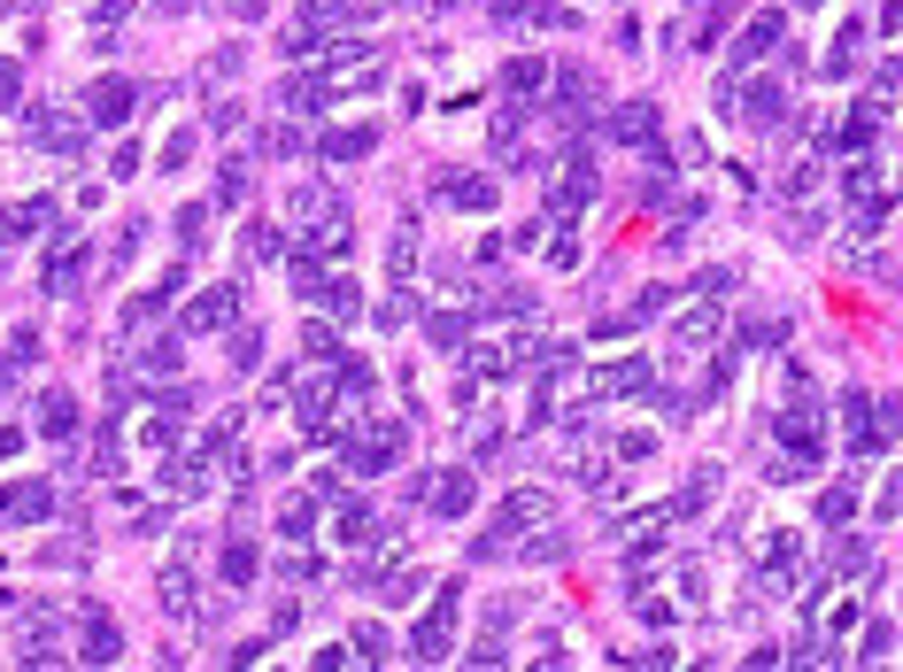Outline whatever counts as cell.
<instances>
[{
  "label": "cell",
  "instance_id": "43",
  "mask_svg": "<svg viewBox=\"0 0 903 672\" xmlns=\"http://www.w3.org/2000/svg\"><path fill=\"white\" fill-rule=\"evenodd\" d=\"M240 193H248V163L232 156V163H224V178H217V201H240Z\"/></svg>",
  "mask_w": 903,
  "mask_h": 672
},
{
  "label": "cell",
  "instance_id": "17",
  "mask_svg": "<svg viewBox=\"0 0 903 672\" xmlns=\"http://www.w3.org/2000/svg\"><path fill=\"white\" fill-rule=\"evenodd\" d=\"M479 503V480H471V472H463V464H455V472H441V480H433V510H441V518H463V510Z\"/></svg>",
  "mask_w": 903,
  "mask_h": 672
},
{
  "label": "cell",
  "instance_id": "36",
  "mask_svg": "<svg viewBox=\"0 0 903 672\" xmlns=\"http://www.w3.org/2000/svg\"><path fill=\"white\" fill-rule=\"evenodd\" d=\"M301 355H309V363H340V340L324 333V325H309V333H301Z\"/></svg>",
  "mask_w": 903,
  "mask_h": 672
},
{
  "label": "cell",
  "instance_id": "45",
  "mask_svg": "<svg viewBox=\"0 0 903 672\" xmlns=\"http://www.w3.org/2000/svg\"><path fill=\"white\" fill-rule=\"evenodd\" d=\"M889 650H896V634L889 626H865V665H889Z\"/></svg>",
  "mask_w": 903,
  "mask_h": 672
},
{
  "label": "cell",
  "instance_id": "7",
  "mask_svg": "<svg viewBox=\"0 0 903 672\" xmlns=\"http://www.w3.org/2000/svg\"><path fill=\"white\" fill-rule=\"evenodd\" d=\"M132 101H140L132 78H93V86H86V124H93V132H117V124L132 117Z\"/></svg>",
  "mask_w": 903,
  "mask_h": 672
},
{
  "label": "cell",
  "instance_id": "46",
  "mask_svg": "<svg viewBox=\"0 0 903 672\" xmlns=\"http://www.w3.org/2000/svg\"><path fill=\"white\" fill-rule=\"evenodd\" d=\"M787 340V318H756L750 325V348H780Z\"/></svg>",
  "mask_w": 903,
  "mask_h": 672
},
{
  "label": "cell",
  "instance_id": "3",
  "mask_svg": "<svg viewBox=\"0 0 903 672\" xmlns=\"http://www.w3.org/2000/svg\"><path fill=\"white\" fill-rule=\"evenodd\" d=\"M455 611H463V588H441V603L410 626V658L418 665H449V642H455Z\"/></svg>",
  "mask_w": 903,
  "mask_h": 672
},
{
  "label": "cell",
  "instance_id": "18",
  "mask_svg": "<svg viewBox=\"0 0 903 672\" xmlns=\"http://www.w3.org/2000/svg\"><path fill=\"white\" fill-rule=\"evenodd\" d=\"M711 340H719V310L703 302V310H688V318H680V333H672V348H680V355H703Z\"/></svg>",
  "mask_w": 903,
  "mask_h": 672
},
{
  "label": "cell",
  "instance_id": "6",
  "mask_svg": "<svg viewBox=\"0 0 903 672\" xmlns=\"http://www.w3.org/2000/svg\"><path fill=\"white\" fill-rule=\"evenodd\" d=\"M549 495H510V503L494 510V533H486V541H479V556H502V549H510V541H518V533H525V525H549Z\"/></svg>",
  "mask_w": 903,
  "mask_h": 672
},
{
  "label": "cell",
  "instance_id": "25",
  "mask_svg": "<svg viewBox=\"0 0 903 672\" xmlns=\"http://www.w3.org/2000/svg\"><path fill=\"white\" fill-rule=\"evenodd\" d=\"M309 525H317V503L309 495H287L279 503V541H309Z\"/></svg>",
  "mask_w": 903,
  "mask_h": 672
},
{
  "label": "cell",
  "instance_id": "27",
  "mask_svg": "<svg viewBox=\"0 0 903 672\" xmlns=\"http://www.w3.org/2000/svg\"><path fill=\"white\" fill-rule=\"evenodd\" d=\"M425 333H433V348H441V355H463L471 325H463V318H449V310H433V318H425Z\"/></svg>",
  "mask_w": 903,
  "mask_h": 672
},
{
  "label": "cell",
  "instance_id": "49",
  "mask_svg": "<svg viewBox=\"0 0 903 672\" xmlns=\"http://www.w3.org/2000/svg\"><path fill=\"white\" fill-rule=\"evenodd\" d=\"M124 8H132V0H93V23H101V31H109V23H117V16H124Z\"/></svg>",
  "mask_w": 903,
  "mask_h": 672
},
{
  "label": "cell",
  "instance_id": "41",
  "mask_svg": "<svg viewBox=\"0 0 903 672\" xmlns=\"http://www.w3.org/2000/svg\"><path fill=\"white\" fill-rule=\"evenodd\" d=\"M410 318H418V302H410V294H387V302H379V325H387V333H394V325H410Z\"/></svg>",
  "mask_w": 903,
  "mask_h": 672
},
{
  "label": "cell",
  "instance_id": "35",
  "mask_svg": "<svg viewBox=\"0 0 903 672\" xmlns=\"http://www.w3.org/2000/svg\"><path fill=\"white\" fill-rule=\"evenodd\" d=\"M873 518H881V525H889V518H903V472H889V480H881V495H873Z\"/></svg>",
  "mask_w": 903,
  "mask_h": 672
},
{
  "label": "cell",
  "instance_id": "44",
  "mask_svg": "<svg viewBox=\"0 0 903 672\" xmlns=\"http://www.w3.org/2000/svg\"><path fill=\"white\" fill-rule=\"evenodd\" d=\"M193 148H201V140H193V132H178V140L162 148V163H154V170H185V163H193Z\"/></svg>",
  "mask_w": 903,
  "mask_h": 672
},
{
  "label": "cell",
  "instance_id": "51",
  "mask_svg": "<svg viewBox=\"0 0 903 672\" xmlns=\"http://www.w3.org/2000/svg\"><path fill=\"white\" fill-rule=\"evenodd\" d=\"M803 8H819V0H803Z\"/></svg>",
  "mask_w": 903,
  "mask_h": 672
},
{
  "label": "cell",
  "instance_id": "12",
  "mask_svg": "<svg viewBox=\"0 0 903 672\" xmlns=\"http://www.w3.org/2000/svg\"><path fill=\"white\" fill-rule=\"evenodd\" d=\"M371 148H379V124H340V132H324V140H317V156H324V163H363Z\"/></svg>",
  "mask_w": 903,
  "mask_h": 672
},
{
  "label": "cell",
  "instance_id": "30",
  "mask_svg": "<svg viewBox=\"0 0 903 672\" xmlns=\"http://www.w3.org/2000/svg\"><path fill=\"white\" fill-rule=\"evenodd\" d=\"M896 433H903V394H889V402H873V449L896 441Z\"/></svg>",
  "mask_w": 903,
  "mask_h": 672
},
{
  "label": "cell",
  "instance_id": "16",
  "mask_svg": "<svg viewBox=\"0 0 903 672\" xmlns=\"http://www.w3.org/2000/svg\"><path fill=\"white\" fill-rule=\"evenodd\" d=\"M588 394H649V363L641 355H625V363H610L588 379Z\"/></svg>",
  "mask_w": 903,
  "mask_h": 672
},
{
  "label": "cell",
  "instance_id": "38",
  "mask_svg": "<svg viewBox=\"0 0 903 672\" xmlns=\"http://www.w3.org/2000/svg\"><path fill=\"white\" fill-rule=\"evenodd\" d=\"M140 363H148L154 379H170V371H178V340H148V348H140Z\"/></svg>",
  "mask_w": 903,
  "mask_h": 672
},
{
  "label": "cell",
  "instance_id": "5",
  "mask_svg": "<svg viewBox=\"0 0 903 672\" xmlns=\"http://www.w3.org/2000/svg\"><path fill=\"white\" fill-rule=\"evenodd\" d=\"M772 433H780V449H787L795 464L826 457V418H811V402H787V410L772 418Z\"/></svg>",
  "mask_w": 903,
  "mask_h": 672
},
{
  "label": "cell",
  "instance_id": "28",
  "mask_svg": "<svg viewBox=\"0 0 903 672\" xmlns=\"http://www.w3.org/2000/svg\"><path fill=\"white\" fill-rule=\"evenodd\" d=\"M541 86H549V62H541V54L510 62V101H525V93H541Z\"/></svg>",
  "mask_w": 903,
  "mask_h": 672
},
{
  "label": "cell",
  "instance_id": "34",
  "mask_svg": "<svg viewBox=\"0 0 903 672\" xmlns=\"http://www.w3.org/2000/svg\"><path fill=\"white\" fill-rule=\"evenodd\" d=\"M248 255H255V263L287 255V232H279V224H255V232H248Z\"/></svg>",
  "mask_w": 903,
  "mask_h": 672
},
{
  "label": "cell",
  "instance_id": "37",
  "mask_svg": "<svg viewBox=\"0 0 903 672\" xmlns=\"http://www.w3.org/2000/svg\"><path fill=\"white\" fill-rule=\"evenodd\" d=\"M232 363H240V371H255V363H263V333H255V325H240V333H232Z\"/></svg>",
  "mask_w": 903,
  "mask_h": 672
},
{
  "label": "cell",
  "instance_id": "33",
  "mask_svg": "<svg viewBox=\"0 0 903 672\" xmlns=\"http://www.w3.org/2000/svg\"><path fill=\"white\" fill-rule=\"evenodd\" d=\"M850 510H857V488H826V495H819V525H842Z\"/></svg>",
  "mask_w": 903,
  "mask_h": 672
},
{
  "label": "cell",
  "instance_id": "42",
  "mask_svg": "<svg viewBox=\"0 0 903 672\" xmlns=\"http://www.w3.org/2000/svg\"><path fill=\"white\" fill-rule=\"evenodd\" d=\"M16 93H23V62L0 54V109H16Z\"/></svg>",
  "mask_w": 903,
  "mask_h": 672
},
{
  "label": "cell",
  "instance_id": "15",
  "mask_svg": "<svg viewBox=\"0 0 903 672\" xmlns=\"http://www.w3.org/2000/svg\"><path fill=\"white\" fill-rule=\"evenodd\" d=\"M232 318H240V294H232V287H209V294H193V310H185L193 333H217V325H232Z\"/></svg>",
  "mask_w": 903,
  "mask_h": 672
},
{
  "label": "cell",
  "instance_id": "24",
  "mask_svg": "<svg viewBox=\"0 0 903 672\" xmlns=\"http://www.w3.org/2000/svg\"><path fill=\"white\" fill-rule=\"evenodd\" d=\"M588 201H595V170L572 163L564 178H556V209H588Z\"/></svg>",
  "mask_w": 903,
  "mask_h": 672
},
{
  "label": "cell",
  "instance_id": "26",
  "mask_svg": "<svg viewBox=\"0 0 903 672\" xmlns=\"http://www.w3.org/2000/svg\"><path fill=\"white\" fill-rule=\"evenodd\" d=\"M309 302H317V310H332V318H355V310H363L348 279H317V294H309Z\"/></svg>",
  "mask_w": 903,
  "mask_h": 672
},
{
  "label": "cell",
  "instance_id": "19",
  "mask_svg": "<svg viewBox=\"0 0 903 672\" xmlns=\"http://www.w3.org/2000/svg\"><path fill=\"white\" fill-rule=\"evenodd\" d=\"M178 287H185V279H178V271H170V279H162V287H148V294H132V302H124V325H132V333H140V325H148V318H162V310H170V294H178Z\"/></svg>",
  "mask_w": 903,
  "mask_h": 672
},
{
  "label": "cell",
  "instance_id": "1",
  "mask_svg": "<svg viewBox=\"0 0 903 672\" xmlns=\"http://www.w3.org/2000/svg\"><path fill=\"white\" fill-rule=\"evenodd\" d=\"M842 193H850V209H857V232H881V224H889V201H896V170L881 163V156H850Z\"/></svg>",
  "mask_w": 903,
  "mask_h": 672
},
{
  "label": "cell",
  "instance_id": "39",
  "mask_svg": "<svg viewBox=\"0 0 903 672\" xmlns=\"http://www.w3.org/2000/svg\"><path fill=\"white\" fill-rule=\"evenodd\" d=\"M618 457H625V464H649V457H656V433H641V425L618 433Z\"/></svg>",
  "mask_w": 903,
  "mask_h": 672
},
{
  "label": "cell",
  "instance_id": "10",
  "mask_svg": "<svg viewBox=\"0 0 903 672\" xmlns=\"http://www.w3.org/2000/svg\"><path fill=\"white\" fill-rule=\"evenodd\" d=\"M86 263H93V255H86V240H78V232H62V240H54V255H47V294H78Z\"/></svg>",
  "mask_w": 903,
  "mask_h": 672
},
{
  "label": "cell",
  "instance_id": "32",
  "mask_svg": "<svg viewBox=\"0 0 903 672\" xmlns=\"http://www.w3.org/2000/svg\"><path fill=\"white\" fill-rule=\"evenodd\" d=\"M564 549H572V533H564V525H549V533H533V541H525V556H533V564H556Z\"/></svg>",
  "mask_w": 903,
  "mask_h": 672
},
{
  "label": "cell",
  "instance_id": "22",
  "mask_svg": "<svg viewBox=\"0 0 903 672\" xmlns=\"http://www.w3.org/2000/svg\"><path fill=\"white\" fill-rule=\"evenodd\" d=\"M154 595H162V611H170V619H185V611H193V572H185V564H170Z\"/></svg>",
  "mask_w": 903,
  "mask_h": 672
},
{
  "label": "cell",
  "instance_id": "29",
  "mask_svg": "<svg viewBox=\"0 0 903 672\" xmlns=\"http://www.w3.org/2000/svg\"><path fill=\"white\" fill-rule=\"evenodd\" d=\"M255 580V541H224V588H248Z\"/></svg>",
  "mask_w": 903,
  "mask_h": 672
},
{
  "label": "cell",
  "instance_id": "20",
  "mask_svg": "<svg viewBox=\"0 0 903 672\" xmlns=\"http://www.w3.org/2000/svg\"><path fill=\"white\" fill-rule=\"evenodd\" d=\"M39 433H47V441H70V433H78V402H70V394H47V402H39Z\"/></svg>",
  "mask_w": 903,
  "mask_h": 672
},
{
  "label": "cell",
  "instance_id": "13",
  "mask_svg": "<svg viewBox=\"0 0 903 672\" xmlns=\"http://www.w3.org/2000/svg\"><path fill=\"white\" fill-rule=\"evenodd\" d=\"M47 510H54V495H47V480H16V488L0 495V518H8V525H39Z\"/></svg>",
  "mask_w": 903,
  "mask_h": 672
},
{
  "label": "cell",
  "instance_id": "2",
  "mask_svg": "<svg viewBox=\"0 0 903 672\" xmlns=\"http://www.w3.org/2000/svg\"><path fill=\"white\" fill-rule=\"evenodd\" d=\"M86 109L70 117V109H54V101H39V109H23V140L31 148H47V156H86Z\"/></svg>",
  "mask_w": 903,
  "mask_h": 672
},
{
  "label": "cell",
  "instance_id": "9",
  "mask_svg": "<svg viewBox=\"0 0 903 672\" xmlns=\"http://www.w3.org/2000/svg\"><path fill=\"white\" fill-rule=\"evenodd\" d=\"M780 47H787L780 8H756L750 23H742V39H734V62H764V54H780Z\"/></svg>",
  "mask_w": 903,
  "mask_h": 672
},
{
  "label": "cell",
  "instance_id": "21",
  "mask_svg": "<svg viewBox=\"0 0 903 672\" xmlns=\"http://www.w3.org/2000/svg\"><path fill=\"white\" fill-rule=\"evenodd\" d=\"M332 525H340V541H348V549H363V541H379V525H371V510H363V503H348V495H340V510H332Z\"/></svg>",
  "mask_w": 903,
  "mask_h": 672
},
{
  "label": "cell",
  "instance_id": "11",
  "mask_svg": "<svg viewBox=\"0 0 903 672\" xmlns=\"http://www.w3.org/2000/svg\"><path fill=\"white\" fill-rule=\"evenodd\" d=\"M441 201L486 217V209H494V178H479V170H441Z\"/></svg>",
  "mask_w": 903,
  "mask_h": 672
},
{
  "label": "cell",
  "instance_id": "50",
  "mask_svg": "<svg viewBox=\"0 0 903 672\" xmlns=\"http://www.w3.org/2000/svg\"><path fill=\"white\" fill-rule=\"evenodd\" d=\"M224 8H240V16H263V8H271V0H224Z\"/></svg>",
  "mask_w": 903,
  "mask_h": 672
},
{
  "label": "cell",
  "instance_id": "40",
  "mask_svg": "<svg viewBox=\"0 0 903 672\" xmlns=\"http://www.w3.org/2000/svg\"><path fill=\"white\" fill-rule=\"evenodd\" d=\"M811 185H819V163H787V170H780V193H795V201H803Z\"/></svg>",
  "mask_w": 903,
  "mask_h": 672
},
{
  "label": "cell",
  "instance_id": "4",
  "mask_svg": "<svg viewBox=\"0 0 903 672\" xmlns=\"http://www.w3.org/2000/svg\"><path fill=\"white\" fill-rule=\"evenodd\" d=\"M656 132H664L656 101H618V109H610V140H618V148H649V163H664Z\"/></svg>",
  "mask_w": 903,
  "mask_h": 672
},
{
  "label": "cell",
  "instance_id": "31",
  "mask_svg": "<svg viewBox=\"0 0 903 672\" xmlns=\"http://www.w3.org/2000/svg\"><path fill=\"white\" fill-rule=\"evenodd\" d=\"M410 263H418V232L402 224V232L387 240V271H394V279H410Z\"/></svg>",
  "mask_w": 903,
  "mask_h": 672
},
{
  "label": "cell",
  "instance_id": "48",
  "mask_svg": "<svg viewBox=\"0 0 903 672\" xmlns=\"http://www.w3.org/2000/svg\"><path fill=\"white\" fill-rule=\"evenodd\" d=\"M418 588H425V572H402V580H387V603H410Z\"/></svg>",
  "mask_w": 903,
  "mask_h": 672
},
{
  "label": "cell",
  "instance_id": "47",
  "mask_svg": "<svg viewBox=\"0 0 903 672\" xmlns=\"http://www.w3.org/2000/svg\"><path fill=\"white\" fill-rule=\"evenodd\" d=\"M726 287H734V271H726V263H711V271H695V294H726Z\"/></svg>",
  "mask_w": 903,
  "mask_h": 672
},
{
  "label": "cell",
  "instance_id": "14",
  "mask_svg": "<svg viewBox=\"0 0 903 672\" xmlns=\"http://www.w3.org/2000/svg\"><path fill=\"white\" fill-rule=\"evenodd\" d=\"M47 217H54V201H47V193H31V201L0 209V248H23V240H31V232H39Z\"/></svg>",
  "mask_w": 903,
  "mask_h": 672
},
{
  "label": "cell",
  "instance_id": "8",
  "mask_svg": "<svg viewBox=\"0 0 903 672\" xmlns=\"http://www.w3.org/2000/svg\"><path fill=\"white\" fill-rule=\"evenodd\" d=\"M78 650H86V665H117V658H124V634H117V619H109L101 603L78 611Z\"/></svg>",
  "mask_w": 903,
  "mask_h": 672
},
{
  "label": "cell",
  "instance_id": "23",
  "mask_svg": "<svg viewBox=\"0 0 903 672\" xmlns=\"http://www.w3.org/2000/svg\"><path fill=\"white\" fill-rule=\"evenodd\" d=\"M348 650H355V665H394V634L387 626H355Z\"/></svg>",
  "mask_w": 903,
  "mask_h": 672
}]
</instances>
